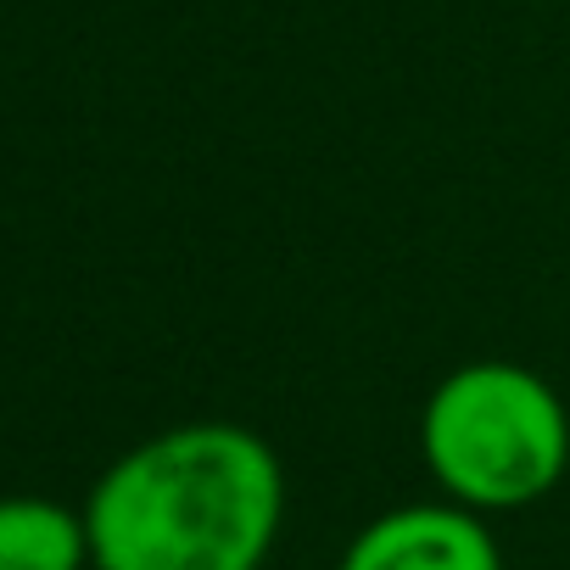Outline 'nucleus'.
<instances>
[{
	"label": "nucleus",
	"instance_id": "obj_1",
	"mask_svg": "<svg viewBox=\"0 0 570 570\" xmlns=\"http://www.w3.org/2000/svg\"><path fill=\"white\" fill-rule=\"evenodd\" d=\"M279 525V453L235 420H190L135 442L85 503L90 570H263Z\"/></svg>",
	"mask_w": 570,
	"mask_h": 570
},
{
	"label": "nucleus",
	"instance_id": "obj_2",
	"mask_svg": "<svg viewBox=\"0 0 570 570\" xmlns=\"http://www.w3.org/2000/svg\"><path fill=\"white\" fill-rule=\"evenodd\" d=\"M420 464L448 503L475 514L525 509L570 470V409L514 358L459 364L420 409Z\"/></svg>",
	"mask_w": 570,
	"mask_h": 570
},
{
	"label": "nucleus",
	"instance_id": "obj_3",
	"mask_svg": "<svg viewBox=\"0 0 570 570\" xmlns=\"http://www.w3.org/2000/svg\"><path fill=\"white\" fill-rule=\"evenodd\" d=\"M336 570H503V553L487 514L436 498L364 520Z\"/></svg>",
	"mask_w": 570,
	"mask_h": 570
},
{
	"label": "nucleus",
	"instance_id": "obj_4",
	"mask_svg": "<svg viewBox=\"0 0 570 570\" xmlns=\"http://www.w3.org/2000/svg\"><path fill=\"white\" fill-rule=\"evenodd\" d=\"M85 514L57 498H0V570H85Z\"/></svg>",
	"mask_w": 570,
	"mask_h": 570
}]
</instances>
